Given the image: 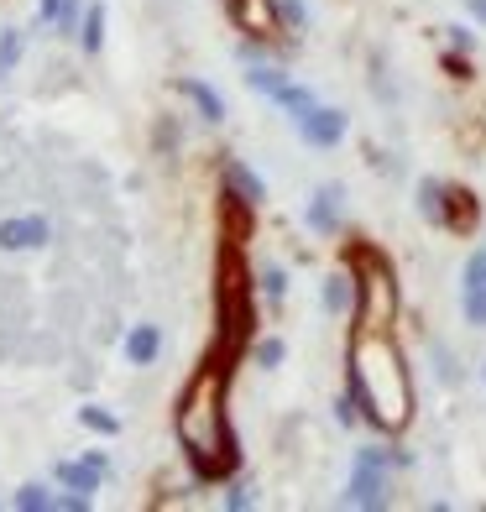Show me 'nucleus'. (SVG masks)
<instances>
[{
  "label": "nucleus",
  "instance_id": "nucleus-28",
  "mask_svg": "<svg viewBox=\"0 0 486 512\" xmlns=\"http://www.w3.org/2000/svg\"><path fill=\"white\" fill-rule=\"evenodd\" d=\"M283 21L288 27H309V6L304 0H283Z\"/></svg>",
  "mask_w": 486,
  "mask_h": 512
},
{
  "label": "nucleus",
  "instance_id": "nucleus-19",
  "mask_svg": "<svg viewBox=\"0 0 486 512\" xmlns=\"http://www.w3.org/2000/svg\"><path fill=\"white\" fill-rule=\"evenodd\" d=\"M486 288V246L466 256V267H460V293H476Z\"/></svg>",
  "mask_w": 486,
  "mask_h": 512
},
{
  "label": "nucleus",
  "instance_id": "nucleus-13",
  "mask_svg": "<svg viewBox=\"0 0 486 512\" xmlns=\"http://www.w3.org/2000/svg\"><path fill=\"white\" fill-rule=\"evenodd\" d=\"M225 194H236V199H246L251 209H257L262 199H267V183L246 168V162H225Z\"/></svg>",
  "mask_w": 486,
  "mask_h": 512
},
{
  "label": "nucleus",
  "instance_id": "nucleus-1",
  "mask_svg": "<svg viewBox=\"0 0 486 512\" xmlns=\"http://www.w3.org/2000/svg\"><path fill=\"white\" fill-rule=\"evenodd\" d=\"M225 387H230V366L215 356L183 382L173 403V434H178L183 460L194 465V481H225L241 465V445L225 413Z\"/></svg>",
  "mask_w": 486,
  "mask_h": 512
},
{
  "label": "nucleus",
  "instance_id": "nucleus-27",
  "mask_svg": "<svg viewBox=\"0 0 486 512\" xmlns=\"http://www.w3.org/2000/svg\"><path fill=\"white\" fill-rule=\"evenodd\" d=\"M225 507H230V512H246V507H257V492H251V486H230Z\"/></svg>",
  "mask_w": 486,
  "mask_h": 512
},
{
  "label": "nucleus",
  "instance_id": "nucleus-25",
  "mask_svg": "<svg viewBox=\"0 0 486 512\" xmlns=\"http://www.w3.org/2000/svg\"><path fill=\"white\" fill-rule=\"evenodd\" d=\"M262 293L272 298V304H283V298H288V272L283 267H267L262 272Z\"/></svg>",
  "mask_w": 486,
  "mask_h": 512
},
{
  "label": "nucleus",
  "instance_id": "nucleus-6",
  "mask_svg": "<svg viewBox=\"0 0 486 512\" xmlns=\"http://www.w3.org/2000/svg\"><path fill=\"white\" fill-rule=\"evenodd\" d=\"M387 465H408V455H403V450H377V445L356 450L351 481H345V507H361V512H382V507L392 502V486H387Z\"/></svg>",
  "mask_w": 486,
  "mask_h": 512
},
{
  "label": "nucleus",
  "instance_id": "nucleus-15",
  "mask_svg": "<svg viewBox=\"0 0 486 512\" xmlns=\"http://www.w3.org/2000/svg\"><path fill=\"white\" fill-rule=\"evenodd\" d=\"M178 95H189L210 126H220V121H225V100H220V95H215V89L204 84V79H178Z\"/></svg>",
  "mask_w": 486,
  "mask_h": 512
},
{
  "label": "nucleus",
  "instance_id": "nucleus-4",
  "mask_svg": "<svg viewBox=\"0 0 486 512\" xmlns=\"http://www.w3.org/2000/svg\"><path fill=\"white\" fill-rule=\"evenodd\" d=\"M345 267H351V277H356V309H351L356 330H392V319H398V309H403L392 262L377 246H351Z\"/></svg>",
  "mask_w": 486,
  "mask_h": 512
},
{
  "label": "nucleus",
  "instance_id": "nucleus-23",
  "mask_svg": "<svg viewBox=\"0 0 486 512\" xmlns=\"http://www.w3.org/2000/svg\"><path fill=\"white\" fill-rule=\"evenodd\" d=\"M251 356H257V366H283V356H288V345L283 340H277V335H267V340H257V351H251Z\"/></svg>",
  "mask_w": 486,
  "mask_h": 512
},
{
  "label": "nucleus",
  "instance_id": "nucleus-16",
  "mask_svg": "<svg viewBox=\"0 0 486 512\" xmlns=\"http://www.w3.org/2000/svg\"><path fill=\"white\" fill-rule=\"evenodd\" d=\"M162 351V335H157V324H136V330L126 335V361L131 366H152Z\"/></svg>",
  "mask_w": 486,
  "mask_h": 512
},
{
  "label": "nucleus",
  "instance_id": "nucleus-22",
  "mask_svg": "<svg viewBox=\"0 0 486 512\" xmlns=\"http://www.w3.org/2000/svg\"><path fill=\"white\" fill-rule=\"evenodd\" d=\"M79 424L95 429V434H115V429H121V418L105 413V408H79Z\"/></svg>",
  "mask_w": 486,
  "mask_h": 512
},
{
  "label": "nucleus",
  "instance_id": "nucleus-11",
  "mask_svg": "<svg viewBox=\"0 0 486 512\" xmlns=\"http://www.w3.org/2000/svg\"><path fill=\"white\" fill-rule=\"evenodd\" d=\"M58 481L68 486V492H100V481H105V455L89 450L84 460H63V465H58Z\"/></svg>",
  "mask_w": 486,
  "mask_h": 512
},
{
  "label": "nucleus",
  "instance_id": "nucleus-8",
  "mask_svg": "<svg viewBox=\"0 0 486 512\" xmlns=\"http://www.w3.org/2000/svg\"><path fill=\"white\" fill-rule=\"evenodd\" d=\"M298 136H304L309 147H340L345 142V131H351V121H345V110H335V105H314L309 115H298Z\"/></svg>",
  "mask_w": 486,
  "mask_h": 512
},
{
  "label": "nucleus",
  "instance_id": "nucleus-2",
  "mask_svg": "<svg viewBox=\"0 0 486 512\" xmlns=\"http://www.w3.org/2000/svg\"><path fill=\"white\" fill-rule=\"evenodd\" d=\"M345 387L356 392V408L377 434H403L413 424V371L387 330H356L351 335Z\"/></svg>",
  "mask_w": 486,
  "mask_h": 512
},
{
  "label": "nucleus",
  "instance_id": "nucleus-21",
  "mask_svg": "<svg viewBox=\"0 0 486 512\" xmlns=\"http://www.w3.org/2000/svg\"><path fill=\"white\" fill-rule=\"evenodd\" d=\"M460 314H466V324L486 330V288H476V293H460Z\"/></svg>",
  "mask_w": 486,
  "mask_h": 512
},
{
  "label": "nucleus",
  "instance_id": "nucleus-10",
  "mask_svg": "<svg viewBox=\"0 0 486 512\" xmlns=\"http://www.w3.org/2000/svg\"><path fill=\"white\" fill-rule=\"evenodd\" d=\"M48 241V220L42 215H16V220H0V251H32Z\"/></svg>",
  "mask_w": 486,
  "mask_h": 512
},
{
  "label": "nucleus",
  "instance_id": "nucleus-14",
  "mask_svg": "<svg viewBox=\"0 0 486 512\" xmlns=\"http://www.w3.org/2000/svg\"><path fill=\"white\" fill-rule=\"evenodd\" d=\"M241 58H246V84L257 89V95H267V100H277V89L288 84V74L283 68H272V63H262L251 48H241Z\"/></svg>",
  "mask_w": 486,
  "mask_h": 512
},
{
  "label": "nucleus",
  "instance_id": "nucleus-5",
  "mask_svg": "<svg viewBox=\"0 0 486 512\" xmlns=\"http://www.w3.org/2000/svg\"><path fill=\"white\" fill-rule=\"evenodd\" d=\"M419 215H424L434 230H450V236H471L476 220H481V204H476L471 189H460V183L419 178Z\"/></svg>",
  "mask_w": 486,
  "mask_h": 512
},
{
  "label": "nucleus",
  "instance_id": "nucleus-20",
  "mask_svg": "<svg viewBox=\"0 0 486 512\" xmlns=\"http://www.w3.org/2000/svg\"><path fill=\"white\" fill-rule=\"evenodd\" d=\"M16 507L21 512H48V507H58V497L48 492V486L32 481V486H21V492H16Z\"/></svg>",
  "mask_w": 486,
  "mask_h": 512
},
{
  "label": "nucleus",
  "instance_id": "nucleus-32",
  "mask_svg": "<svg viewBox=\"0 0 486 512\" xmlns=\"http://www.w3.org/2000/svg\"><path fill=\"white\" fill-rule=\"evenodd\" d=\"M481 377H486V366H481Z\"/></svg>",
  "mask_w": 486,
  "mask_h": 512
},
{
  "label": "nucleus",
  "instance_id": "nucleus-12",
  "mask_svg": "<svg viewBox=\"0 0 486 512\" xmlns=\"http://www.w3.org/2000/svg\"><path fill=\"white\" fill-rule=\"evenodd\" d=\"M319 304H324V314H351L356 309V277H351V267H340V272L324 277Z\"/></svg>",
  "mask_w": 486,
  "mask_h": 512
},
{
  "label": "nucleus",
  "instance_id": "nucleus-31",
  "mask_svg": "<svg viewBox=\"0 0 486 512\" xmlns=\"http://www.w3.org/2000/svg\"><path fill=\"white\" fill-rule=\"evenodd\" d=\"M471 16H476L481 27H486V0H471Z\"/></svg>",
  "mask_w": 486,
  "mask_h": 512
},
{
  "label": "nucleus",
  "instance_id": "nucleus-26",
  "mask_svg": "<svg viewBox=\"0 0 486 512\" xmlns=\"http://www.w3.org/2000/svg\"><path fill=\"white\" fill-rule=\"evenodd\" d=\"M356 418H361V408H356V392H351V387H345V392H340V398H335V424H340V429H351V424H356Z\"/></svg>",
  "mask_w": 486,
  "mask_h": 512
},
{
  "label": "nucleus",
  "instance_id": "nucleus-30",
  "mask_svg": "<svg viewBox=\"0 0 486 512\" xmlns=\"http://www.w3.org/2000/svg\"><path fill=\"white\" fill-rule=\"evenodd\" d=\"M58 16H63V0H37V21H42V27H53Z\"/></svg>",
  "mask_w": 486,
  "mask_h": 512
},
{
  "label": "nucleus",
  "instance_id": "nucleus-17",
  "mask_svg": "<svg viewBox=\"0 0 486 512\" xmlns=\"http://www.w3.org/2000/svg\"><path fill=\"white\" fill-rule=\"evenodd\" d=\"M272 105H283V110L293 115V121H298V115H309L319 100H314V89H304V84H293V79H288L283 89H277V100H272Z\"/></svg>",
  "mask_w": 486,
  "mask_h": 512
},
{
  "label": "nucleus",
  "instance_id": "nucleus-7",
  "mask_svg": "<svg viewBox=\"0 0 486 512\" xmlns=\"http://www.w3.org/2000/svg\"><path fill=\"white\" fill-rule=\"evenodd\" d=\"M225 11L236 21V32H246V37L283 32V0H225Z\"/></svg>",
  "mask_w": 486,
  "mask_h": 512
},
{
  "label": "nucleus",
  "instance_id": "nucleus-18",
  "mask_svg": "<svg viewBox=\"0 0 486 512\" xmlns=\"http://www.w3.org/2000/svg\"><path fill=\"white\" fill-rule=\"evenodd\" d=\"M79 42H84V53H100V48H105V6H89V11H84Z\"/></svg>",
  "mask_w": 486,
  "mask_h": 512
},
{
  "label": "nucleus",
  "instance_id": "nucleus-9",
  "mask_svg": "<svg viewBox=\"0 0 486 512\" xmlns=\"http://www.w3.org/2000/svg\"><path fill=\"white\" fill-rule=\"evenodd\" d=\"M340 204H345L340 183H319L314 199H309V215H304L314 236H335V230H340Z\"/></svg>",
  "mask_w": 486,
  "mask_h": 512
},
{
  "label": "nucleus",
  "instance_id": "nucleus-3",
  "mask_svg": "<svg viewBox=\"0 0 486 512\" xmlns=\"http://www.w3.org/2000/svg\"><path fill=\"white\" fill-rule=\"evenodd\" d=\"M251 324H257V309H251V277L241 267L236 241H230L220 251V277H215V356L225 366L251 345Z\"/></svg>",
  "mask_w": 486,
  "mask_h": 512
},
{
  "label": "nucleus",
  "instance_id": "nucleus-24",
  "mask_svg": "<svg viewBox=\"0 0 486 512\" xmlns=\"http://www.w3.org/2000/svg\"><path fill=\"white\" fill-rule=\"evenodd\" d=\"M16 58H21V32H0V79H6L11 74V68H16Z\"/></svg>",
  "mask_w": 486,
  "mask_h": 512
},
{
  "label": "nucleus",
  "instance_id": "nucleus-29",
  "mask_svg": "<svg viewBox=\"0 0 486 512\" xmlns=\"http://www.w3.org/2000/svg\"><path fill=\"white\" fill-rule=\"evenodd\" d=\"M445 37H450L455 53H471L476 48V32H466V27H445Z\"/></svg>",
  "mask_w": 486,
  "mask_h": 512
}]
</instances>
